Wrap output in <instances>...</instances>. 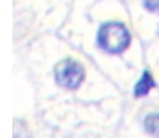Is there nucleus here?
I'll list each match as a JSON object with an SVG mask.
<instances>
[{"mask_svg": "<svg viewBox=\"0 0 159 138\" xmlns=\"http://www.w3.org/2000/svg\"><path fill=\"white\" fill-rule=\"evenodd\" d=\"M131 40L128 29L120 21H106L101 24L96 35L98 47L109 54L123 53L131 45Z\"/></svg>", "mask_w": 159, "mask_h": 138, "instance_id": "obj_1", "label": "nucleus"}, {"mask_svg": "<svg viewBox=\"0 0 159 138\" xmlns=\"http://www.w3.org/2000/svg\"><path fill=\"white\" fill-rule=\"evenodd\" d=\"M53 77L59 87L68 90H75L85 79V69L78 60L66 58L54 65Z\"/></svg>", "mask_w": 159, "mask_h": 138, "instance_id": "obj_2", "label": "nucleus"}, {"mask_svg": "<svg viewBox=\"0 0 159 138\" xmlns=\"http://www.w3.org/2000/svg\"><path fill=\"white\" fill-rule=\"evenodd\" d=\"M154 87H156V82H154L151 72H148L146 69V70H143L141 78L138 79V82L136 83V85L133 88V95H134V97L146 96Z\"/></svg>", "mask_w": 159, "mask_h": 138, "instance_id": "obj_3", "label": "nucleus"}, {"mask_svg": "<svg viewBox=\"0 0 159 138\" xmlns=\"http://www.w3.org/2000/svg\"><path fill=\"white\" fill-rule=\"evenodd\" d=\"M144 130L148 135L159 138V112L149 114L144 118Z\"/></svg>", "mask_w": 159, "mask_h": 138, "instance_id": "obj_4", "label": "nucleus"}, {"mask_svg": "<svg viewBox=\"0 0 159 138\" xmlns=\"http://www.w3.org/2000/svg\"><path fill=\"white\" fill-rule=\"evenodd\" d=\"M143 7L153 14H159V0H141Z\"/></svg>", "mask_w": 159, "mask_h": 138, "instance_id": "obj_5", "label": "nucleus"}]
</instances>
